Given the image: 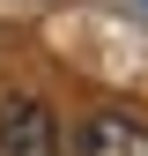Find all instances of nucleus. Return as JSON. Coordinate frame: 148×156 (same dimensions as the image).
<instances>
[{"label":"nucleus","mask_w":148,"mask_h":156,"mask_svg":"<svg viewBox=\"0 0 148 156\" xmlns=\"http://www.w3.org/2000/svg\"><path fill=\"white\" fill-rule=\"evenodd\" d=\"M0 156H59V119L45 97H8L0 104Z\"/></svg>","instance_id":"obj_1"},{"label":"nucleus","mask_w":148,"mask_h":156,"mask_svg":"<svg viewBox=\"0 0 148 156\" xmlns=\"http://www.w3.org/2000/svg\"><path fill=\"white\" fill-rule=\"evenodd\" d=\"M74 156H148V119L141 112H119V104L89 112L82 134H74Z\"/></svg>","instance_id":"obj_2"}]
</instances>
